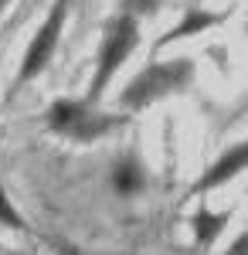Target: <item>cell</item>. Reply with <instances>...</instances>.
Segmentation results:
<instances>
[{"label": "cell", "instance_id": "15", "mask_svg": "<svg viewBox=\"0 0 248 255\" xmlns=\"http://www.w3.org/2000/svg\"><path fill=\"white\" fill-rule=\"evenodd\" d=\"M245 31H248V27H245Z\"/></svg>", "mask_w": 248, "mask_h": 255}, {"label": "cell", "instance_id": "5", "mask_svg": "<svg viewBox=\"0 0 248 255\" xmlns=\"http://www.w3.org/2000/svg\"><path fill=\"white\" fill-rule=\"evenodd\" d=\"M248 170V136L238 139V143H231V146H225L218 157L211 160L208 167H204V174L194 180V187L187 191V197H204L211 194V191H218V187H225V184H231L235 177H242Z\"/></svg>", "mask_w": 248, "mask_h": 255}, {"label": "cell", "instance_id": "7", "mask_svg": "<svg viewBox=\"0 0 248 255\" xmlns=\"http://www.w3.org/2000/svg\"><path fill=\"white\" fill-rule=\"evenodd\" d=\"M109 184H113L116 194H123V197L139 194V191H143V184H146V177H143V163H139L136 157H123V160L113 167Z\"/></svg>", "mask_w": 248, "mask_h": 255}, {"label": "cell", "instance_id": "4", "mask_svg": "<svg viewBox=\"0 0 248 255\" xmlns=\"http://www.w3.org/2000/svg\"><path fill=\"white\" fill-rule=\"evenodd\" d=\"M68 3L72 0H55L51 10H48V17L41 20V27L34 31V38H31L24 58H20L17 79H14V92H17L24 82L38 79L41 72L51 65V58H55V51H58V41H61V31H65V20H68Z\"/></svg>", "mask_w": 248, "mask_h": 255}, {"label": "cell", "instance_id": "6", "mask_svg": "<svg viewBox=\"0 0 248 255\" xmlns=\"http://www.w3.org/2000/svg\"><path fill=\"white\" fill-rule=\"evenodd\" d=\"M228 20V10H204V7H191L187 14H184V20L177 24V27H170L163 38L156 41V51L160 48H167V44H173V41L180 38H194V34H204V31H211V27H218V24H225Z\"/></svg>", "mask_w": 248, "mask_h": 255}, {"label": "cell", "instance_id": "12", "mask_svg": "<svg viewBox=\"0 0 248 255\" xmlns=\"http://www.w3.org/2000/svg\"><path fill=\"white\" fill-rule=\"evenodd\" d=\"M10 7V0H0V17H3V10Z\"/></svg>", "mask_w": 248, "mask_h": 255}, {"label": "cell", "instance_id": "8", "mask_svg": "<svg viewBox=\"0 0 248 255\" xmlns=\"http://www.w3.org/2000/svg\"><path fill=\"white\" fill-rule=\"evenodd\" d=\"M228 218H231L228 211L214 215V211H211L208 204H201V208H197V215L191 218V232L197 235V245H201V249H208L211 242H214V238L221 235V228L228 225Z\"/></svg>", "mask_w": 248, "mask_h": 255}, {"label": "cell", "instance_id": "10", "mask_svg": "<svg viewBox=\"0 0 248 255\" xmlns=\"http://www.w3.org/2000/svg\"><path fill=\"white\" fill-rule=\"evenodd\" d=\"M225 255H248V232H242V235L235 238L228 249H225Z\"/></svg>", "mask_w": 248, "mask_h": 255}, {"label": "cell", "instance_id": "14", "mask_svg": "<svg viewBox=\"0 0 248 255\" xmlns=\"http://www.w3.org/2000/svg\"><path fill=\"white\" fill-rule=\"evenodd\" d=\"M61 255H72V249H68V252H61ZM78 255H82V252H78Z\"/></svg>", "mask_w": 248, "mask_h": 255}, {"label": "cell", "instance_id": "9", "mask_svg": "<svg viewBox=\"0 0 248 255\" xmlns=\"http://www.w3.org/2000/svg\"><path fill=\"white\" fill-rule=\"evenodd\" d=\"M0 225H3V228H10V232H24V228H27V225H24V218L17 215V208L10 204L3 180H0Z\"/></svg>", "mask_w": 248, "mask_h": 255}, {"label": "cell", "instance_id": "1", "mask_svg": "<svg viewBox=\"0 0 248 255\" xmlns=\"http://www.w3.org/2000/svg\"><path fill=\"white\" fill-rule=\"evenodd\" d=\"M194 75H197V65L194 58H170V61H150L143 72H136L133 79L126 82V89L119 92V106L129 109V113H139V109H150L153 102L160 99L180 96L194 85Z\"/></svg>", "mask_w": 248, "mask_h": 255}, {"label": "cell", "instance_id": "13", "mask_svg": "<svg viewBox=\"0 0 248 255\" xmlns=\"http://www.w3.org/2000/svg\"><path fill=\"white\" fill-rule=\"evenodd\" d=\"M7 255H27V252H14V249H10V252H7Z\"/></svg>", "mask_w": 248, "mask_h": 255}, {"label": "cell", "instance_id": "11", "mask_svg": "<svg viewBox=\"0 0 248 255\" xmlns=\"http://www.w3.org/2000/svg\"><path fill=\"white\" fill-rule=\"evenodd\" d=\"M136 7H133V14H150V10H156L163 0H133Z\"/></svg>", "mask_w": 248, "mask_h": 255}, {"label": "cell", "instance_id": "2", "mask_svg": "<svg viewBox=\"0 0 248 255\" xmlns=\"http://www.w3.org/2000/svg\"><path fill=\"white\" fill-rule=\"evenodd\" d=\"M48 129L61 139H72V143H99L102 136L116 133L126 116H109L102 113L92 99H55L44 113Z\"/></svg>", "mask_w": 248, "mask_h": 255}, {"label": "cell", "instance_id": "3", "mask_svg": "<svg viewBox=\"0 0 248 255\" xmlns=\"http://www.w3.org/2000/svg\"><path fill=\"white\" fill-rule=\"evenodd\" d=\"M136 48H139V17H136L133 10H123V14H116L106 24L102 48H99V55H96V72H92L85 99L99 102L102 92L109 89V82L116 79V72L129 61V55H133Z\"/></svg>", "mask_w": 248, "mask_h": 255}]
</instances>
